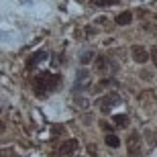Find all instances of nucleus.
I'll return each mask as SVG.
<instances>
[{"label":"nucleus","mask_w":157,"mask_h":157,"mask_svg":"<svg viewBox=\"0 0 157 157\" xmlns=\"http://www.w3.org/2000/svg\"><path fill=\"white\" fill-rule=\"evenodd\" d=\"M21 2H23V4H29V2H31V0H21Z\"/></svg>","instance_id":"obj_17"},{"label":"nucleus","mask_w":157,"mask_h":157,"mask_svg":"<svg viewBox=\"0 0 157 157\" xmlns=\"http://www.w3.org/2000/svg\"><path fill=\"white\" fill-rule=\"evenodd\" d=\"M90 86V71L88 70H78L76 74V86H74V90H86V88Z\"/></svg>","instance_id":"obj_5"},{"label":"nucleus","mask_w":157,"mask_h":157,"mask_svg":"<svg viewBox=\"0 0 157 157\" xmlns=\"http://www.w3.org/2000/svg\"><path fill=\"white\" fill-rule=\"evenodd\" d=\"M133 21V12H128V10H124V12H121L117 18H114V23L118 25V27H124V25H128Z\"/></svg>","instance_id":"obj_9"},{"label":"nucleus","mask_w":157,"mask_h":157,"mask_svg":"<svg viewBox=\"0 0 157 157\" xmlns=\"http://www.w3.org/2000/svg\"><path fill=\"white\" fill-rule=\"evenodd\" d=\"M104 141H106V145L112 147V149H117V147L121 145V139H118V137H117L114 133H108V135L104 137Z\"/></svg>","instance_id":"obj_10"},{"label":"nucleus","mask_w":157,"mask_h":157,"mask_svg":"<svg viewBox=\"0 0 157 157\" xmlns=\"http://www.w3.org/2000/svg\"><path fill=\"white\" fill-rule=\"evenodd\" d=\"M121 104V96H118L117 92H108L106 96H102V98L98 100V106L102 112H110L114 106Z\"/></svg>","instance_id":"obj_2"},{"label":"nucleus","mask_w":157,"mask_h":157,"mask_svg":"<svg viewBox=\"0 0 157 157\" xmlns=\"http://www.w3.org/2000/svg\"><path fill=\"white\" fill-rule=\"evenodd\" d=\"M2 131H4V122H0V133H2Z\"/></svg>","instance_id":"obj_16"},{"label":"nucleus","mask_w":157,"mask_h":157,"mask_svg":"<svg viewBox=\"0 0 157 157\" xmlns=\"http://www.w3.org/2000/svg\"><path fill=\"white\" fill-rule=\"evenodd\" d=\"M149 57H151V61L157 65V47H153L151 51H149Z\"/></svg>","instance_id":"obj_14"},{"label":"nucleus","mask_w":157,"mask_h":157,"mask_svg":"<svg viewBox=\"0 0 157 157\" xmlns=\"http://www.w3.org/2000/svg\"><path fill=\"white\" fill-rule=\"evenodd\" d=\"M78 147H80V143H78L76 139H67L61 143V147H59V153L61 155H71V153L78 151Z\"/></svg>","instance_id":"obj_7"},{"label":"nucleus","mask_w":157,"mask_h":157,"mask_svg":"<svg viewBox=\"0 0 157 157\" xmlns=\"http://www.w3.org/2000/svg\"><path fill=\"white\" fill-rule=\"evenodd\" d=\"M92 57H94V53H92V51H86V53H82V55H80V63H82V65L90 63V61H92Z\"/></svg>","instance_id":"obj_12"},{"label":"nucleus","mask_w":157,"mask_h":157,"mask_svg":"<svg viewBox=\"0 0 157 157\" xmlns=\"http://www.w3.org/2000/svg\"><path fill=\"white\" fill-rule=\"evenodd\" d=\"M141 78H147V80H149V78H151V74H149V71H141Z\"/></svg>","instance_id":"obj_15"},{"label":"nucleus","mask_w":157,"mask_h":157,"mask_svg":"<svg viewBox=\"0 0 157 157\" xmlns=\"http://www.w3.org/2000/svg\"><path fill=\"white\" fill-rule=\"evenodd\" d=\"M117 2L118 0H92V4H96V6H112Z\"/></svg>","instance_id":"obj_13"},{"label":"nucleus","mask_w":157,"mask_h":157,"mask_svg":"<svg viewBox=\"0 0 157 157\" xmlns=\"http://www.w3.org/2000/svg\"><path fill=\"white\" fill-rule=\"evenodd\" d=\"M112 122H114L117 127L124 128L128 124V117H127V114H114V117H112Z\"/></svg>","instance_id":"obj_11"},{"label":"nucleus","mask_w":157,"mask_h":157,"mask_svg":"<svg viewBox=\"0 0 157 157\" xmlns=\"http://www.w3.org/2000/svg\"><path fill=\"white\" fill-rule=\"evenodd\" d=\"M96 70H98L100 74L117 71V65H114V61H110V59L106 57V55H98V57H96Z\"/></svg>","instance_id":"obj_4"},{"label":"nucleus","mask_w":157,"mask_h":157,"mask_svg":"<svg viewBox=\"0 0 157 157\" xmlns=\"http://www.w3.org/2000/svg\"><path fill=\"white\" fill-rule=\"evenodd\" d=\"M131 55L137 63H145L147 59H149V51H147L143 45H133L131 47Z\"/></svg>","instance_id":"obj_6"},{"label":"nucleus","mask_w":157,"mask_h":157,"mask_svg":"<svg viewBox=\"0 0 157 157\" xmlns=\"http://www.w3.org/2000/svg\"><path fill=\"white\" fill-rule=\"evenodd\" d=\"M47 57H49V53H47V51H43V49H41V51H35L33 55H31V59L27 61V67H29V70H33V67H35L37 63L45 61Z\"/></svg>","instance_id":"obj_8"},{"label":"nucleus","mask_w":157,"mask_h":157,"mask_svg":"<svg viewBox=\"0 0 157 157\" xmlns=\"http://www.w3.org/2000/svg\"><path fill=\"white\" fill-rule=\"evenodd\" d=\"M57 84H59V76L57 74H49V71H45V74H39V76L33 80V90H35L37 96H45L47 92L55 90Z\"/></svg>","instance_id":"obj_1"},{"label":"nucleus","mask_w":157,"mask_h":157,"mask_svg":"<svg viewBox=\"0 0 157 157\" xmlns=\"http://www.w3.org/2000/svg\"><path fill=\"white\" fill-rule=\"evenodd\" d=\"M127 151H128V157H139L141 155V135L139 133H131L128 135Z\"/></svg>","instance_id":"obj_3"}]
</instances>
